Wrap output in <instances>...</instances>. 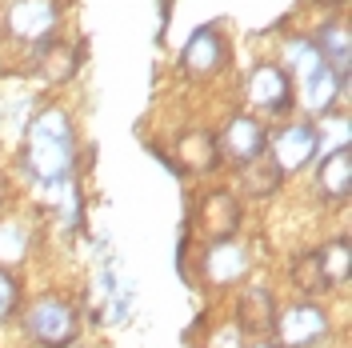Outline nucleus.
<instances>
[{
	"mask_svg": "<svg viewBox=\"0 0 352 348\" xmlns=\"http://www.w3.org/2000/svg\"><path fill=\"white\" fill-rule=\"evenodd\" d=\"M24 328H28V336H32L41 348H68L72 340H76L80 316H76V308L68 305V301H60V296H44V301H36V305L28 308Z\"/></svg>",
	"mask_w": 352,
	"mask_h": 348,
	"instance_id": "7ed1b4c3",
	"label": "nucleus"
},
{
	"mask_svg": "<svg viewBox=\"0 0 352 348\" xmlns=\"http://www.w3.org/2000/svg\"><path fill=\"white\" fill-rule=\"evenodd\" d=\"M176 164L184 173H212L220 164V149H217V136L204 129H188L180 132L176 140Z\"/></svg>",
	"mask_w": 352,
	"mask_h": 348,
	"instance_id": "f8f14e48",
	"label": "nucleus"
},
{
	"mask_svg": "<svg viewBox=\"0 0 352 348\" xmlns=\"http://www.w3.org/2000/svg\"><path fill=\"white\" fill-rule=\"evenodd\" d=\"M76 68H80V52L72 48V44H48L41 52V76L48 85H65L76 76Z\"/></svg>",
	"mask_w": 352,
	"mask_h": 348,
	"instance_id": "dca6fc26",
	"label": "nucleus"
},
{
	"mask_svg": "<svg viewBox=\"0 0 352 348\" xmlns=\"http://www.w3.org/2000/svg\"><path fill=\"white\" fill-rule=\"evenodd\" d=\"M316 188L324 200H344L352 193V149L340 144L320 160V173H316Z\"/></svg>",
	"mask_w": 352,
	"mask_h": 348,
	"instance_id": "ddd939ff",
	"label": "nucleus"
},
{
	"mask_svg": "<svg viewBox=\"0 0 352 348\" xmlns=\"http://www.w3.org/2000/svg\"><path fill=\"white\" fill-rule=\"evenodd\" d=\"M292 284H296L305 296H316V292H324V276H320V268H316V252H305V257H296V264H292Z\"/></svg>",
	"mask_w": 352,
	"mask_h": 348,
	"instance_id": "a211bd4d",
	"label": "nucleus"
},
{
	"mask_svg": "<svg viewBox=\"0 0 352 348\" xmlns=\"http://www.w3.org/2000/svg\"><path fill=\"white\" fill-rule=\"evenodd\" d=\"M252 348H280V345H272V340H256Z\"/></svg>",
	"mask_w": 352,
	"mask_h": 348,
	"instance_id": "4be33fe9",
	"label": "nucleus"
},
{
	"mask_svg": "<svg viewBox=\"0 0 352 348\" xmlns=\"http://www.w3.org/2000/svg\"><path fill=\"white\" fill-rule=\"evenodd\" d=\"M280 180H285V173L276 168V160L272 156H252L248 164H241V188L252 196H272L276 188H280Z\"/></svg>",
	"mask_w": 352,
	"mask_h": 348,
	"instance_id": "4468645a",
	"label": "nucleus"
},
{
	"mask_svg": "<svg viewBox=\"0 0 352 348\" xmlns=\"http://www.w3.org/2000/svg\"><path fill=\"white\" fill-rule=\"evenodd\" d=\"M208 348H241V328H236V325H224L217 336L208 340Z\"/></svg>",
	"mask_w": 352,
	"mask_h": 348,
	"instance_id": "412c9836",
	"label": "nucleus"
},
{
	"mask_svg": "<svg viewBox=\"0 0 352 348\" xmlns=\"http://www.w3.org/2000/svg\"><path fill=\"white\" fill-rule=\"evenodd\" d=\"M16 305H21V281L8 268H0V320H8Z\"/></svg>",
	"mask_w": 352,
	"mask_h": 348,
	"instance_id": "6ab92c4d",
	"label": "nucleus"
},
{
	"mask_svg": "<svg viewBox=\"0 0 352 348\" xmlns=\"http://www.w3.org/2000/svg\"><path fill=\"white\" fill-rule=\"evenodd\" d=\"M56 17H60L56 0H12L4 12V28L16 41H44L56 28Z\"/></svg>",
	"mask_w": 352,
	"mask_h": 348,
	"instance_id": "39448f33",
	"label": "nucleus"
},
{
	"mask_svg": "<svg viewBox=\"0 0 352 348\" xmlns=\"http://www.w3.org/2000/svg\"><path fill=\"white\" fill-rule=\"evenodd\" d=\"M292 56H296V72H300V92H305V105L312 112H329L336 92H340V72L316 52L312 41H296L292 44Z\"/></svg>",
	"mask_w": 352,
	"mask_h": 348,
	"instance_id": "f03ea898",
	"label": "nucleus"
},
{
	"mask_svg": "<svg viewBox=\"0 0 352 348\" xmlns=\"http://www.w3.org/2000/svg\"><path fill=\"white\" fill-rule=\"evenodd\" d=\"M72 160H76V144H72V124L60 109H48L32 120L28 129V144H24V164L32 176L48 184V180H68L72 176Z\"/></svg>",
	"mask_w": 352,
	"mask_h": 348,
	"instance_id": "f257e3e1",
	"label": "nucleus"
},
{
	"mask_svg": "<svg viewBox=\"0 0 352 348\" xmlns=\"http://www.w3.org/2000/svg\"><path fill=\"white\" fill-rule=\"evenodd\" d=\"M320 4H344V0H320Z\"/></svg>",
	"mask_w": 352,
	"mask_h": 348,
	"instance_id": "5701e85b",
	"label": "nucleus"
},
{
	"mask_svg": "<svg viewBox=\"0 0 352 348\" xmlns=\"http://www.w3.org/2000/svg\"><path fill=\"white\" fill-rule=\"evenodd\" d=\"M220 156H228L232 164H248L252 156L264 153V129L252 120V116H232L217 136Z\"/></svg>",
	"mask_w": 352,
	"mask_h": 348,
	"instance_id": "9d476101",
	"label": "nucleus"
},
{
	"mask_svg": "<svg viewBox=\"0 0 352 348\" xmlns=\"http://www.w3.org/2000/svg\"><path fill=\"white\" fill-rule=\"evenodd\" d=\"M316 268H320V276H324V288H336V284H344L352 276V248L349 240H329L324 248H316Z\"/></svg>",
	"mask_w": 352,
	"mask_h": 348,
	"instance_id": "2eb2a0df",
	"label": "nucleus"
},
{
	"mask_svg": "<svg viewBox=\"0 0 352 348\" xmlns=\"http://www.w3.org/2000/svg\"><path fill=\"white\" fill-rule=\"evenodd\" d=\"M224 61H228V44H224V36H220L217 28H197L188 36V44H184V52H180V68L188 76H197V80L220 72Z\"/></svg>",
	"mask_w": 352,
	"mask_h": 348,
	"instance_id": "423d86ee",
	"label": "nucleus"
},
{
	"mask_svg": "<svg viewBox=\"0 0 352 348\" xmlns=\"http://www.w3.org/2000/svg\"><path fill=\"white\" fill-rule=\"evenodd\" d=\"M316 52L329 61L336 72H344L352 61V41H349V28L344 24H324L320 36H316Z\"/></svg>",
	"mask_w": 352,
	"mask_h": 348,
	"instance_id": "f3484780",
	"label": "nucleus"
},
{
	"mask_svg": "<svg viewBox=\"0 0 352 348\" xmlns=\"http://www.w3.org/2000/svg\"><path fill=\"white\" fill-rule=\"evenodd\" d=\"M0 257H8V261L24 257V232L16 224H0Z\"/></svg>",
	"mask_w": 352,
	"mask_h": 348,
	"instance_id": "aec40b11",
	"label": "nucleus"
},
{
	"mask_svg": "<svg viewBox=\"0 0 352 348\" xmlns=\"http://www.w3.org/2000/svg\"><path fill=\"white\" fill-rule=\"evenodd\" d=\"M285 348H312L329 336V316L316 305H292L288 312H276V328Z\"/></svg>",
	"mask_w": 352,
	"mask_h": 348,
	"instance_id": "20e7f679",
	"label": "nucleus"
},
{
	"mask_svg": "<svg viewBox=\"0 0 352 348\" xmlns=\"http://www.w3.org/2000/svg\"><path fill=\"white\" fill-rule=\"evenodd\" d=\"M236 228H241V200L232 193L217 188L200 200V232L212 244H228L236 237Z\"/></svg>",
	"mask_w": 352,
	"mask_h": 348,
	"instance_id": "0eeeda50",
	"label": "nucleus"
},
{
	"mask_svg": "<svg viewBox=\"0 0 352 348\" xmlns=\"http://www.w3.org/2000/svg\"><path fill=\"white\" fill-rule=\"evenodd\" d=\"M248 100L264 112H285L292 105V80L280 65H261L248 76Z\"/></svg>",
	"mask_w": 352,
	"mask_h": 348,
	"instance_id": "1a4fd4ad",
	"label": "nucleus"
},
{
	"mask_svg": "<svg viewBox=\"0 0 352 348\" xmlns=\"http://www.w3.org/2000/svg\"><path fill=\"white\" fill-rule=\"evenodd\" d=\"M241 320L236 328L241 332H256V336H268L272 328H276V301H272V292L264 288V284H248L241 296V312H236Z\"/></svg>",
	"mask_w": 352,
	"mask_h": 348,
	"instance_id": "9b49d317",
	"label": "nucleus"
},
{
	"mask_svg": "<svg viewBox=\"0 0 352 348\" xmlns=\"http://www.w3.org/2000/svg\"><path fill=\"white\" fill-rule=\"evenodd\" d=\"M320 149V136L312 124H288L276 140H272V160L280 173H300L312 164V156Z\"/></svg>",
	"mask_w": 352,
	"mask_h": 348,
	"instance_id": "6e6552de",
	"label": "nucleus"
}]
</instances>
